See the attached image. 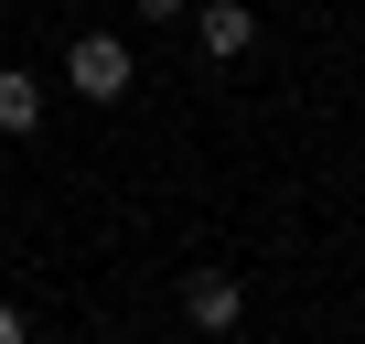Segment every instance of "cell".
<instances>
[{
  "mask_svg": "<svg viewBox=\"0 0 365 344\" xmlns=\"http://www.w3.org/2000/svg\"><path fill=\"white\" fill-rule=\"evenodd\" d=\"M194 33H205V54H226V65H237V54L258 44V11H247V0H205Z\"/></svg>",
  "mask_w": 365,
  "mask_h": 344,
  "instance_id": "3957f363",
  "label": "cell"
},
{
  "mask_svg": "<svg viewBox=\"0 0 365 344\" xmlns=\"http://www.w3.org/2000/svg\"><path fill=\"white\" fill-rule=\"evenodd\" d=\"M33 118H43V86H33L22 65H0V129H11V140H22Z\"/></svg>",
  "mask_w": 365,
  "mask_h": 344,
  "instance_id": "277c9868",
  "label": "cell"
},
{
  "mask_svg": "<svg viewBox=\"0 0 365 344\" xmlns=\"http://www.w3.org/2000/svg\"><path fill=\"white\" fill-rule=\"evenodd\" d=\"M182 312H194V333H237V312H247V301H237V280H226V269H194V280H182Z\"/></svg>",
  "mask_w": 365,
  "mask_h": 344,
  "instance_id": "7a4b0ae2",
  "label": "cell"
},
{
  "mask_svg": "<svg viewBox=\"0 0 365 344\" xmlns=\"http://www.w3.org/2000/svg\"><path fill=\"white\" fill-rule=\"evenodd\" d=\"M65 86L97 97V108L129 97V44H118V33H76V44H65Z\"/></svg>",
  "mask_w": 365,
  "mask_h": 344,
  "instance_id": "6da1fadb",
  "label": "cell"
},
{
  "mask_svg": "<svg viewBox=\"0 0 365 344\" xmlns=\"http://www.w3.org/2000/svg\"><path fill=\"white\" fill-rule=\"evenodd\" d=\"M0 344H22V301H0Z\"/></svg>",
  "mask_w": 365,
  "mask_h": 344,
  "instance_id": "8992f818",
  "label": "cell"
},
{
  "mask_svg": "<svg viewBox=\"0 0 365 344\" xmlns=\"http://www.w3.org/2000/svg\"><path fill=\"white\" fill-rule=\"evenodd\" d=\"M140 11H150V22H182V11H194V0H140Z\"/></svg>",
  "mask_w": 365,
  "mask_h": 344,
  "instance_id": "5b68a950",
  "label": "cell"
}]
</instances>
